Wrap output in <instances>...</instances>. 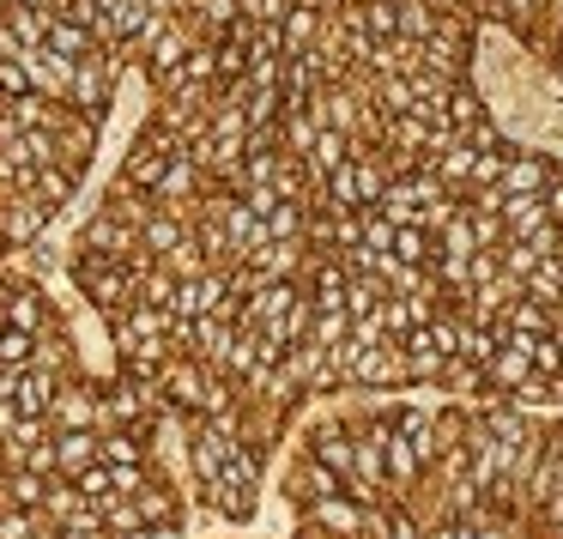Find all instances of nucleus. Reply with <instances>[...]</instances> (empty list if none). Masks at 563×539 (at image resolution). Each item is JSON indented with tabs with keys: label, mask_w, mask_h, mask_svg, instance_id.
Instances as JSON below:
<instances>
[{
	"label": "nucleus",
	"mask_w": 563,
	"mask_h": 539,
	"mask_svg": "<svg viewBox=\"0 0 563 539\" xmlns=\"http://www.w3.org/2000/svg\"><path fill=\"white\" fill-rule=\"evenodd\" d=\"M188 461H195V485L200 503L224 521H249L261 509V466L243 454L231 425L219 418H195V442H188Z\"/></svg>",
	"instance_id": "obj_1"
},
{
	"label": "nucleus",
	"mask_w": 563,
	"mask_h": 539,
	"mask_svg": "<svg viewBox=\"0 0 563 539\" xmlns=\"http://www.w3.org/2000/svg\"><path fill=\"white\" fill-rule=\"evenodd\" d=\"M122 50H98V55H86V62L74 67V86H67V103L74 110H86L91 122H103L110 116V103H115V86H122Z\"/></svg>",
	"instance_id": "obj_2"
},
{
	"label": "nucleus",
	"mask_w": 563,
	"mask_h": 539,
	"mask_svg": "<svg viewBox=\"0 0 563 539\" xmlns=\"http://www.w3.org/2000/svg\"><path fill=\"white\" fill-rule=\"evenodd\" d=\"M558 183H563V170L545 158V152L515 146L509 164H503V176H497V195H503V200H527V195H551Z\"/></svg>",
	"instance_id": "obj_3"
},
{
	"label": "nucleus",
	"mask_w": 563,
	"mask_h": 539,
	"mask_svg": "<svg viewBox=\"0 0 563 539\" xmlns=\"http://www.w3.org/2000/svg\"><path fill=\"white\" fill-rule=\"evenodd\" d=\"M49 430L62 437V430H103V413H98V388H91L86 376H67L62 394H55L49 406Z\"/></svg>",
	"instance_id": "obj_4"
},
{
	"label": "nucleus",
	"mask_w": 563,
	"mask_h": 539,
	"mask_svg": "<svg viewBox=\"0 0 563 539\" xmlns=\"http://www.w3.org/2000/svg\"><path fill=\"white\" fill-rule=\"evenodd\" d=\"M340 491H345V479L333 473V466H321L309 449L297 454V466L285 473V497H291L297 509H309V503H321V497H340Z\"/></svg>",
	"instance_id": "obj_5"
},
{
	"label": "nucleus",
	"mask_w": 563,
	"mask_h": 539,
	"mask_svg": "<svg viewBox=\"0 0 563 539\" xmlns=\"http://www.w3.org/2000/svg\"><path fill=\"white\" fill-rule=\"evenodd\" d=\"M98 134H103V122H91L86 110H74V103H67V122H62V134H55V158H62L67 170L86 176L91 152H98Z\"/></svg>",
	"instance_id": "obj_6"
},
{
	"label": "nucleus",
	"mask_w": 563,
	"mask_h": 539,
	"mask_svg": "<svg viewBox=\"0 0 563 539\" xmlns=\"http://www.w3.org/2000/svg\"><path fill=\"white\" fill-rule=\"evenodd\" d=\"M309 527H316V534H333V539H364V503L357 497H321V503H309Z\"/></svg>",
	"instance_id": "obj_7"
},
{
	"label": "nucleus",
	"mask_w": 563,
	"mask_h": 539,
	"mask_svg": "<svg viewBox=\"0 0 563 539\" xmlns=\"http://www.w3.org/2000/svg\"><path fill=\"white\" fill-rule=\"evenodd\" d=\"M134 509H140V521H146V527H170V534H183V497L170 491V479H164V473H152L146 485L134 491Z\"/></svg>",
	"instance_id": "obj_8"
},
{
	"label": "nucleus",
	"mask_w": 563,
	"mask_h": 539,
	"mask_svg": "<svg viewBox=\"0 0 563 539\" xmlns=\"http://www.w3.org/2000/svg\"><path fill=\"white\" fill-rule=\"evenodd\" d=\"M7 321L25 328V333H37V340H49V333L62 328V321L49 316V304H43L37 285H13V279H7Z\"/></svg>",
	"instance_id": "obj_9"
},
{
	"label": "nucleus",
	"mask_w": 563,
	"mask_h": 539,
	"mask_svg": "<svg viewBox=\"0 0 563 539\" xmlns=\"http://www.w3.org/2000/svg\"><path fill=\"white\" fill-rule=\"evenodd\" d=\"M321 37H328V7H291L279 25V43L285 55H316Z\"/></svg>",
	"instance_id": "obj_10"
},
{
	"label": "nucleus",
	"mask_w": 563,
	"mask_h": 539,
	"mask_svg": "<svg viewBox=\"0 0 563 539\" xmlns=\"http://www.w3.org/2000/svg\"><path fill=\"white\" fill-rule=\"evenodd\" d=\"M55 454H62V479H79L86 466L103 461V430H62Z\"/></svg>",
	"instance_id": "obj_11"
},
{
	"label": "nucleus",
	"mask_w": 563,
	"mask_h": 539,
	"mask_svg": "<svg viewBox=\"0 0 563 539\" xmlns=\"http://www.w3.org/2000/svg\"><path fill=\"white\" fill-rule=\"evenodd\" d=\"M345 158H352V140H345L340 128H321V134H316V146H309V158H303V164H309V176H316V183H328V176L340 170Z\"/></svg>",
	"instance_id": "obj_12"
},
{
	"label": "nucleus",
	"mask_w": 563,
	"mask_h": 539,
	"mask_svg": "<svg viewBox=\"0 0 563 539\" xmlns=\"http://www.w3.org/2000/svg\"><path fill=\"white\" fill-rule=\"evenodd\" d=\"M74 188H79V170H67V164H43L37 183H31V195H37L49 212H62L67 200H74Z\"/></svg>",
	"instance_id": "obj_13"
},
{
	"label": "nucleus",
	"mask_w": 563,
	"mask_h": 539,
	"mask_svg": "<svg viewBox=\"0 0 563 539\" xmlns=\"http://www.w3.org/2000/svg\"><path fill=\"white\" fill-rule=\"evenodd\" d=\"M0 485H7V503H13V509H31V515H37L55 479H37V473H7Z\"/></svg>",
	"instance_id": "obj_14"
},
{
	"label": "nucleus",
	"mask_w": 563,
	"mask_h": 539,
	"mask_svg": "<svg viewBox=\"0 0 563 539\" xmlns=\"http://www.w3.org/2000/svg\"><path fill=\"white\" fill-rule=\"evenodd\" d=\"M291 7L297 0H243V19H255V25H285Z\"/></svg>",
	"instance_id": "obj_15"
},
{
	"label": "nucleus",
	"mask_w": 563,
	"mask_h": 539,
	"mask_svg": "<svg viewBox=\"0 0 563 539\" xmlns=\"http://www.w3.org/2000/svg\"><path fill=\"white\" fill-rule=\"evenodd\" d=\"M49 539H110V527H62V534H49Z\"/></svg>",
	"instance_id": "obj_16"
},
{
	"label": "nucleus",
	"mask_w": 563,
	"mask_h": 539,
	"mask_svg": "<svg viewBox=\"0 0 563 539\" xmlns=\"http://www.w3.org/2000/svg\"><path fill=\"white\" fill-rule=\"evenodd\" d=\"M321 7H328V13H340V7H352V0H321Z\"/></svg>",
	"instance_id": "obj_17"
},
{
	"label": "nucleus",
	"mask_w": 563,
	"mask_h": 539,
	"mask_svg": "<svg viewBox=\"0 0 563 539\" xmlns=\"http://www.w3.org/2000/svg\"><path fill=\"white\" fill-rule=\"evenodd\" d=\"M388 7H406V0H388Z\"/></svg>",
	"instance_id": "obj_18"
}]
</instances>
